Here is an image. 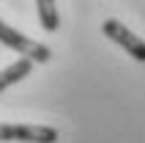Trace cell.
<instances>
[{"label": "cell", "instance_id": "5", "mask_svg": "<svg viewBox=\"0 0 145 143\" xmlns=\"http://www.w3.org/2000/svg\"><path fill=\"white\" fill-rule=\"evenodd\" d=\"M36 8H39V22L41 28L47 33H55L57 28H60V14H57V6L52 3V0H39L36 3Z\"/></svg>", "mask_w": 145, "mask_h": 143}, {"label": "cell", "instance_id": "4", "mask_svg": "<svg viewBox=\"0 0 145 143\" xmlns=\"http://www.w3.org/2000/svg\"><path fill=\"white\" fill-rule=\"evenodd\" d=\"M30 72H33V61H27V58H19V61H14L11 66L0 69V94H3L6 88H11L14 83L25 80Z\"/></svg>", "mask_w": 145, "mask_h": 143}, {"label": "cell", "instance_id": "3", "mask_svg": "<svg viewBox=\"0 0 145 143\" xmlns=\"http://www.w3.org/2000/svg\"><path fill=\"white\" fill-rule=\"evenodd\" d=\"M16 143H57V129L44 124H14Z\"/></svg>", "mask_w": 145, "mask_h": 143}, {"label": "cell", "instance_id": "1", "mask_svg": "<svg viewBox=\"0 0 145 143\" xmlns=\"http://www.w3.org/2000/svg\"><path fill=\"white\" fill-rule=\"evenodd\" d=\"M0 44L11 47L14 52H19V58H27L33 64H47L49 58H52L47 44H41V41L30 39V36H25V33L14 30V28H8L3 19H0Z\"/></svg>", "mask_w": 145, "mask_h": 143}, {"label": "cell", "instance_id": "2", "mask_svg": "<svg viewBox=\"0 0 145 143\" xmlns=\"http://www.w3.org/2000/svg\"><path fill=\"white\" fill-rule=\"evenodd\" d=\"M101 33H104L107 39H112L123 52H129L134 61H142L145 64V41L140 39L137 33H131L121 19H107V22L101 25Z\"/></svg>", "mask_w": 145, "mask_h": 143}, {"label": "cell", "instance_id": "6", "mask_svg": "<svg viewBox=\"0 0 145 143\" xmlns=\"http://www.w3.org/2000/svg\"><path fill=\"white\" fill-rule=\"evenodd\" d=\"M14 140V124H0V143Z\"/></svg>", "mask_w": 145, "mask_h": 143}]
</instances>
